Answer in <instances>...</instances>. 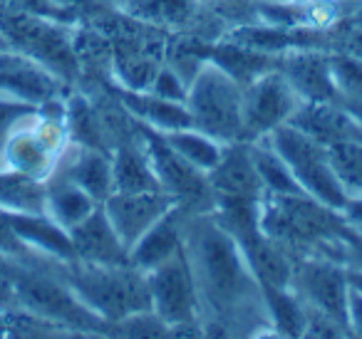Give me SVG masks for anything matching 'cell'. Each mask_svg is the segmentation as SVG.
I'll return each mask as SVG.
<instances>
[{
	"label": "cell",
	"mask_w": 362,
	"mask_h": 339,
	"mask_svg": "<svg viewBox=\"0 0 362 339\" xmlns=\"http://www.w3.org/2000/svg\"><path fill=\"white\" fill-rule=\"evenodd\" d=\"M184 250L202 299V324L223 334L246 327H271L258 280L236 238L214 218V213H187Z\"/></svg>",
	"instance_id": "6da1fadb"
},
{
	"label": "cell",
	"mask_w": 362,
	"mask_h": 339,
	"mask_svg": "<svg viewBox=\"0 0 362 339\" xmlns=\"http://www.w3.org/2000/svg\"><path fill=\"white\" fill-rule=\"evenodd\" d=\"M258 220L263 233L291 255H325L342 263V233L347 223L337 210L317 203L310 196L263 194Z\"/></svg>",
	"instance_id": "7a4b0ae2"
},
{
	"label": "cell",
	"mask_w": 362,
	"mask_h": 339,
	"mask_svg": "<svg viewBox=\"0 0 362 339\" xmlns=\"http://www.w3.org/2000/svg\"><path fill=\"white\" fill-rule=\"evenodd\" d=\"M52 265L77 299L107 327L129 314L151 309L146 275L132 265H92L80 260Z\"/></svg>",
	"instance_id": "3957f363"
},
{
	"label": "cell",
	"mask_w": 362,
	"mask_h": 339,
	"mask_svg": "<svg viewBox=\"0 0 362 339\" xmlns=\"http://www.w3.org/2000/svg\"><path fill=\"white\" fill-rule=\"evenodd\" d=\"M0 32L6 35L11 50L45 67L57 80L70 82L80 72L77 50L67 23L33 16L0 0Z\"/></svg>",
	"instance_id": "277c9868"
},
{
	"label": "cell",
	"mask_w": 362,
	"mask_h": 339,
	"mask_svg": "<svg viewBox=\"0 0 362 339\" xmlns=\"http://www.w3.org/2000/svg\"><path fill=\"white\" fill-rule=\"evenodd\" d=\"M13 282H16V309H28L42 319L60 324L72 332H102L107 324L77 299L67 282L52 270H40L35 263L13 260Z\"/></svg>",
	"instance_id": "5b68a950"
},
{
	"label": "cell",
	"mask_w": 362,
	"mask_h": 339,
	"mask_svg": "<svg viewBox=\"0 0 362 339\" xmlns=\"http://www.w3.org/2000/svg\"><path fill=\"white\" fill-rule=\"evenodd\" d=\"M192 126L223 144L243 141V87L214 62H204L189 85Z\"/></svg>",
	"instance_id": "8992f818"
},
{
	"label": "cell",
	"mask_w": 362,
	"mask_h": 339,
	"mask_svg": "<svg viewBox=\"0 0 362 339\" xmlns=\"http://www.w3.org/2000/svg\"><path fill=\"white\" fill-rule=\"evenodd\" d=\"M266 139L278 151V156L286 161L291 174L300 184L303 194L340 213L342 206L347 203V194L330 164L327 146L310 139L293 124H281Z\"/></svg>",
	"instance_id": "52a82bcc"
},
{
	"label": "cell",
	"mask_w": 362,
	"mask_h": 339,
	"mask_svg": "<svg viewBox=\"0 0 362 339\" xmlns=\"http://www.w3.org/2000/svg\"><path fill=\"white\" fill-rule=\"evenodd\" d=\"M149 299L154 314L171 332H189L202 327V299L189 265L187 250L146 273Z\"/></svg>",
	"instance_id": "ba28073f"
},
{
	"label": "cell",
	"mask_w": 362,
	"mask_h": 339,
	"mask_svg": "<svg viewBox=\"0 0 362 339\" xmlns=\"http://www.w3.org/2000/svg\"><path fill=\"white\" fill-rule=\"evenodd\" d=\"M139 136L146 154H149L151 169H154L161 191H166L176 201L179 208H189V213H209V210H214L216 194L209 186L206 174L199 171L197 166H192L187 159H181L166 144L159 131L139 124Z\"/></svg>",
	"instance_id": "9c48e42d"
},
{
	"label": "cell",
	"mask_w": 362,
	"mask_h": 339,
	"mask_svg": "<svg viewBox=\"0 0 362 339\" xmlns=\"http://www.w3.org/2000/svg\"><path fill=\"white\" fill-rule=\"evenodd\" d=\"M293 290L303 304L347 327V268L325 255H300L293 260ZM350 332V329H347Z\"/></svg>",
	"instance_id": "30bf717a"
},
{
	"label": "cell",
	"mask_w": 362,
	"mask_h": 339,
	"mask_svg": "<svg viewBox=\"0 0 362 339\" xmlns=\"http://www.w3.org/2000/svg\"><path fill=\"white\" fill-rule=\"evenodd\" d=\"M298 95L291 90L281 70H271L243 85V141L268 136L296 114Z\"/></svg>",
	"instance_id": "8fae6325"
},
{
	"label": "cell",
	"mask_w": 362,
	"mask_h": 339,
	"mask_svg": "<svg viewBox=\"0 0 362 339\" xmlns=\"http://www.w3.org/2000/svg\"><path fill=\"white\" fill-rule=\"evenodd\" d=\"M100 206L129 250L156 220L176 208V201L166 191H115Z\"/></svg>",
	"instance_id": "7c38bea8"
},
{
	"label": "cell",
	"mask_w": 362,
	"mask_h": 339,
	"mask_svg": "<svg viewBox=\"0 0 362 339\" xmlns=\"http://www.w3.org/2000/svg\"><path fill=\"white\" fill-rule=\"evenodd\" d=\"M281 75L300 102H340L322 47H300L281 55Z\"/></svg>",
	"instance_id": "4fadbf2b"
},
{
	"label": "cell",
	"mask_w": 362,
	"mask_h": 339,
	"mask_svg": "<svg viewBox=\"0 0 362 339\" xmlns=\"http://www.w3.org/2000/svg\"><path fill=\"white\" fill-rule=\"evenodd\" d=\"M209 186L218 198L231 201H261L263 184L256 171L248 141H233L226 144L223 156L216 166L206 174Z\"/></svg>",
	"instance_id": "5bb4252c"
},
{
	"label": "cell",
	"mask_w": 362,
	"mask_h": 339,
	"mask_svg": "<svg viewBox=\"0 0 362 339\" xmlns=\"http://www.w3.org/2000/svg\"><path fill=\"white\" fill-rule=\"evenodd\" d=\"M8 213L16 235L35 260H47V263L77 260L70 230L57 225L47 213H33V210H8Z\"/></svg>",
	"instance_id": "9a60e30c"
},
{
	"label": "cell",
	"mask_w": 362,
	"mask_h": 339,
	"mask_svg": "<svg viewBox=\"0 0 362 339\" xmlns=\"http://www.w3.org/2000/svg\"><path fill=\"white\" fill-rule=\"evenodd\" d=\"M75 258L92 265H129V250L112 228L105 208L97 206L82 223L70 230Z\"/></svg>",
	"instance_id": "2e32d148"
},
{
	"label": "cell",
	"mask_w": 362,
	"mask_h": 339,
	"mask_svg": "<svg viewBox=\"0 0 362 339\" xmlns=\"http://www.w3.org/2000/svg\"><path fill=\"white\" fill-rule=\"evenodd\" d=\"M288 124L320 141L322 146L355 139L362 141V126L352 119L342 102H300Z\"/></svg>",
	"instance_id": "e0dca14e"
},
{
	"label": "cell",
	"mask_w": 362,
	"mask_h": 339,
	"mask_svg": "<svg viewBox=\"0 0 362 339\" xmlns=\"http://www.w3.org/2000/svg\"><path fill=\"white\" fill-rule=\"evenodd\" d=\"M52 176H62V179L77 184L97 203H105L115 194L112 156H107L105 149H95V146H70Z\"/></svg>",
	"instance_id": "ac0fdd59"
},
{
	"label": "cell",
	"mask_w": 362,
	"mask_h": 339,
	"mask_svg": "<svg viewBox=\"0 0 362 339\" xmlns=\"http://www.w3.org/2000/svg\"><path fill=\"white\" fill-rule=\"evenodd\" d=\"M184 220L187 210L171 208L161 220H156L139 240L129 248V265L141 273H151L161 263L171 260L184 250Z\"/></svg>",
	"instance_id": "d6986e66"
},
{
	"label": "cell",
	"mask_w": 362,
	"mask_h": 339,
	"mask_svg": "<svg viewBox=\"0 0 362 339\" xmlns=\"http://www.w3.org/2000/svg\"><path fill=\"white\" fill-rule=\"evenodd\" d=\"M119 97H122V105L127 107V112L139 124L149 126V129L159 131V134L192 126V114H189L184 102H169L164 97L151 95V92H132V90H119Z\"/></svg>",
	"instance_id": "ffe728a7"
},
{
	"label": "cell",
	"mask_w": 362,
	"mask_h": 339,
	"mask_svg": "<svg viewBox=\"0 0 362 339\" xmlns=\"http://www.w3.org/2000/svg\"><path fill=\"white\" fill-rule=\"evenodd\" d=\"M204 55H206L209 62L221 67L228 77H233L241 87L253 82L256 77L281 67V55H266V52L248 50V47L226 40H221L218 45H206Z\"/></svg>",
	"instance_id": "44dd1931"
},
{
	"label": "cell",
	"mask_w": 362,
	"mask_h": 339,
	"mask_svg": "<svg viewBox=\"0 0 362 339\" xmlns=\"http://www.w3.org/2000/svg\"><path fill=\"white\" fill-rule=\"evenodd\" d=\"M97 206L100 203L87 191H82L80 186L62 179V176H50L45 181V206H42V213H47L65 230H72L77 223H82Z\"/></svg>",
	"instance_id": "7402d4cb"
},
{
	"label": "cell",
	"mask_w": 362,
	"mask_h": 339,
	"mask_svg": "<svg viewBox=\"0 0 362 339\" xmlns=\"http://www.w3.org/2000/svg\"><path fill=\"white\" fill-rule=\"evenodd\" d=\"M112 174H115V191H161L141 136L136 144H124L115 151Z\"/></svg>",
	"instance_id": "603a6c76"
},
{
	"label": "cell",
	"mask_w": 362,
	"mask_h": 339,
	"mask_svg": "<svg viewBox=\"0 0 362 339\" xmlns=\"http://www.w3.org/2000/svg\"><path fill=\"white\" fill-rule=\"evenodd\" d=\"M266 317L271 329L283 337H303L305 332V304L293 287H261Z\"/></svg>",
	"instance_id": "cb8c5ba5"
},
{
	"label": "cell",
	"mask_w": 362,
	"mask_h": 339,
	"mask_svg": "<svg viewBox=\"0 0 362 339\" xmlns=\"http://www.w3.org/2000/svg\"><path fill=\"white\" fill-rule=\"evenodd\" d=\"M164 141L181 156V159H187L192 166H197L199 171L209 174L214 166L221 161L223 149L226 144L214 136L204 134V131L194 129V126H187V129H176V131H166Z\"/></svg>",
	"instance_id": "d4e9b609"
},
{
	"label": "cell",
	"mask_w": 362,
	"mask_h": 339,
	"mask_svg": "<svg viewBox=\"0 0 362 339\" xmlns=\"http://www.w3.org/2000/svg\"><path fill=\"white\" fill-rule=\"evenodd\" d=\"M248 144H251L253 164H256V171H258V176H261L263 194H278V196L303 194L296 176L291 174L286 161L278 156V151L268 144L266 136H263V139H256V141H248Z\"/></svg>",
	"instance_id": "484cf974"
},
{
	"label": "cell",
	"mask_w": 362,
	"mask_h": 339,
	"mask_svg": "<svg viewBox=\"0 0 362 339\" xmlns=\"http://www.w3.org/2000/svg\"><path fill=\"white\" fill-rule=\"evenodd\" d=\"M159 67L161 65H156V60L149 52L132 45V42H124V45H119L115 50V72L122 82V90H132V92L149 90Z\"/></svg>",
	"instance_id": "4316f807"
},
{
	"label": "cell",
	"mask_w": 362,
	"mask_h": 339,
	"mask_svg": "<svg viewBox=\"0 0 362 339\" xmlns=\"http://www.w3.org/2000/svg\"><path fill=\"white\" fill-rule=\"evenodd\" d=\"M330 164L347 198H362V141H340L327 146Z\"/></svg>",
	"instance_id": "83f0119b"
},
{
	"label": "cell",
	"mask_w": 362,
	"mask_h": 339,
	"mask_svg": "<svg viewBox=\"0 0 362 339\" xmlns=\"http://www.w3.org/2000/svg\"><path fill=\"white\" fill-rule=\"evenodd\" d=\"M327 62H330V75L340 102L362 97V55L350 50H337L327 52Z\"/></svg>",
	"instance_id": "f1b7e54d"
},
{
	"label": "cell",
	"mask_w": 362,
	"mask_h": 339,
	"mask_svg": "<svg viewBox=\"0 0 362 339\" xmlns=\"http://www.w3.org/2000/svg\"><path fill=\"white\" fill-rule=\"evenodd\" d=\"M194 11V0H146L141 16L159 25H179Z\"/></svg>",
	"instance_id": "f546056e"
},
{
	"label": "cell",
	"mask_w": 362,
	"mask_h": 339,
	"mask_svg": "<svg viewBox=\"0 0 362 339\" xmlns=\"http://www.w3.org/2000/svg\"><path fill=\"white\" fill-rule=\"evenodd\" d=\"M144 92L164 97V100H169V102H184V105H187L189 85L176 70H171L169 65H161L159 70H156L154 80H151L149 90H144Z\"/></svg>",
	"instance_id": "4dcf8cb0"
},
{
	"label": "cell",
	"mask_w": 362,
	"mask_h": 339,
	"mask_svg": "<svg viewBox=\"0 0 362 339\" xmlns=\"http://www.w3.org/2000/svg\"><path fill=\"white\" fill-rule=\"evenodd\" d=\"M37 107L40 105H30V102L16 100V97L0 95V144L25 117L35 114Z\"/></svg>",
	"instance_id": "1f68e13d"
},
{
	"label": "cell",
	"mask_w": 362,
	"mask_h": 339,
	"mask_svg": "<svg viewBox=\"0 0 362 339\" xmlns=\"http://www.w3.org/2000/svg\"><path fill=\"white\" fill-rule=\"evenodd\" d=\"M0 255L3 258H11V260H18V263H35L28 248L21 243V238L16 235L13 230V223H11V213L8 208L0 206Z\"/></svg>",
	"instance_id": "d6a6232c"
},
{
	"label": "cell",
	"mask_w": 362,
	"mask_h": 339,
	"mask_svg": "<svg viewBox=\"0 0 362 339\" xmlns=\"http://www.w3.org/2000/svg\"><path fill=\"white\" fill-rule=\"evenodd\" d=\"M16 282H13V260L0 255V312L16 309Z\"/></svg>",
	"instance_id": "836d02e7"
},
{
	"label": "cell",
	"mask_w": 362,
	"mask_h": 339,
	"mask_svg": "<svg viewBox=\"0 0 362 339\" xmlns=\"http://www.w3.org/2000/svg\"><path fill=\"white\" fill-rule=\"evenodd\" d=\"M342 263L345 268L362 270V233L352 230L350 225L342 233Z\"/></svg>",
	"instance_id": "e575fe53"
},
{
	"label": "cell",
	"mask_w": 362,
	"mask_h": 339,
	"mask_svg": "<svg viewBox=\"0 0 362 339\" xmlns=\"http://www.w3.org/2000/svg\"><path fill=\"white\" fill-rule=\"evenodd\" d=\"M347 329L355 337H362V292L355 287L347 292Z\"/></svg>",
	"instance_id": "d590c367"
},
{
	"label": "cell",
	"mask_w": 362,
	"mask_h": 339,
	"mask_svg": "<svg viewBox=\"0 0 362 339\" xmlns=\"http://www.w3.org/2000/svg\"><path fill=\"white\" fill-rule=\"evenodd\" d=\"M340 215L352 230L362 233V198H347V203L342 206Z\"/></svg>",
	"instance_id": "8d00e7d4"
},
{
	"label": "cell",
	"mask_w": 362,
	"mask_h": 339,
	"mask_svg": "<svg viewBox=\"0 0 362 339\" xmlns=\"http://www.w3.org/2000/svg\"><path fill=\"white\" fill-rule=\"evenodd\" d=\"M342 107H345V109L352 114V119L362 126V97H357V100H345L342 102Z\"/></svg>",
	"instance_id": "74e56055"
},
{
	"label": "cell",
	"mask_w": 362,
	"mask_h": 339,
	"mask_svg": "<svg viewBox=\"0 0 362 339\" xmlns=\"http://www.w3.org/2000/svg\"><path fill=\"white\" fill-rule=\"evenodd\" d=\"M347 282H350V287H355L357 292H362V270L347 268Z\"/></svg>",
	"instance_id": "f35d334b"
},
{
	"label": "cell",
	"mask_w": 362,
	"mask_h": 339,
	"mask_svg": "<svg viewBox=\"0 0 362 339\" xmlns=\"http://www.w3.org/2000/svg\"><path fill=\"white\" fill-rule=\"evenodd\" d=\"M357 3H360V6H357L355 11H352V16H350V25L352 28H362V0H357Z\"/></svg>",
	"instance_id": "ab89813d"
},
{
	"label": "cell",
	"mask_w": 362,
	"mask_h": 339,
	"mask_svg": "<svg viewBox=\"0 0 362 339\" xmlns=\"http://www.w3.org/2000/svg\"><path fill=\"white\" fill-rule=\"evenodd\" d=\"M92 3H100V6H105V8H115V11L127 6V0H92Z\"/></svg>",
	"instance_id": "60d3db41"
},
{
	"label": "cell",
	"mask_w": 362,
	"mask_h": 339,
	"mask_svg": "<svg viewBox=\"0 0 362 339\" xmlns=\"http://www.w3.org/2000/svg\"><path fill=\"white\" fill-rule=\"evenodd\" d=\"M57 3H65V6H70V3H72V0H57Z\"/></svg>",
	"instance_id": "b9f144b4"
}]
</instances>
